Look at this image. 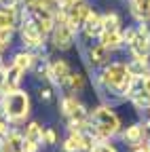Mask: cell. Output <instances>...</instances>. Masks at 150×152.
Returning a JSON list of instances; mask_svg holds the SVG:
<instances>
[{"label":"cell","mask_w":150,"mask_h":152,"mask_svg":"<svg viewBox=\"0 0 150 152\" xmlns=\"http://www.w3.org/2000/svg\"><path fill=\"white\" fill-rule=\"evenodd\" d=\"M102 83L106 89L110 91H116L121 95H129L131 87L135 85V76H131L129 70H127V64H121V61H114L106 66V70L102 72Z\"/></svg>","instance_id":"cell-1"},{"label":"cell","mask_w":150,"mask_h":152,"mask_svg":"<svg viewBox=\"0 0 150 152\" xmlns=\"http://www.w3.org/2000/svg\"><path fill=\"white\" fill-rule=\"evenodd\" d=\"M4 118L11 123H21L26 121V116L30 114V97L26 91H13V93H4L2 95V104H0Z\"/></svg>","instance_id":"cell-2"},{"label":"cell","mask_w":150,"mask_h":152,"mask_svg":"<svg viewBox=\"0 0 150 152\" xmlns=\"http://www.w3.org/2000/svg\"><path fill=\"white\" fill-rule=\"evenodd\" d=\"M91 121H93V133H95L97 140H108L112 135H116L119 129H121V121L116 116V112L112 110L110 106H100L93 110L91 114Z\"/></svg>","instance_id":"cell-3"},{"label":"cell","mask_w":150,"mask_h":152,"mask_svg":"<svg viewBox=\"0 0 150 152\" xmlns=\"http://www.w3.org/2000/svg\"><path fill=\"white\" fill-rule=\"evenodd\" d=\"M129 51L135 59H148L150 57V30L146 23H142L140 28H135V36L129 45Z\"/></svg>","instance_id":"cell-4"},{"label":"cell","mask_w":150,"mask_h":152,"mask_svg":"<svg viewBox=\"0 0 150 152\" xmlns=\"http://www.w3.org/2000/svg\"><path fill=\"white\" fill-rule=\"evenodd\" d=\"M91 13V7L87 2H78V4H74V7H68L64 9V15H66V23L70 26V30H83L85 21H87V17Z\"/></svg>","instance_id":"cell-5"},{"label":"cell","mask_w":150,"mask_h":152,"mask_svg":"<svg viewBox=\"0 0 150 152\" xmlns=\"http://www.w3.org/2000/svg\"><path fill=\"white\" fill-rule=\"evenodd\" d=\"M21 40H23V45L28 49H40L45 45V34L38 30V26L34 23L32 15L26 19L23 26H21Z\"/></svg>","instance_id":"cell-6"},{"label":"cell","mask_w":150,"mask_h":152,"mask_svg":"<svg viewBox=\"0 0 150 152\" xmlns=\"http://www.w3.org/2000/svg\"><path fill=\"white\" fill-rule=\"evenodd\" d=\"M51 36H53V45L61 51L70 49L72 42H74V30H70V26L66 21H55V28H53Z\"/></svg>","instance_id":"cell-7"},{"label":"cell","mask_w":150,"mask_h":152,"mask_svg":"<svg viewBox=\"0 0 150 152\" xmlns=\"http://www.w3.org/2000/svg\"><path fill=\"white\" fill-rule=\"evenodd\" d=\"M30 15H32L34 23L38 26V30H40L45 36L53 32V28H55V15H53V13H49L47 9H42V7L38 4V7H36V9L30 13Z\"/></svg>","instance_id":"cell-8"},{"label":"cell","mask_w":150,"mask_h":152,"mask_svg":"<svg viewBox=\"0 0 150 152\" xmlns=\"http://www.w3.org/2000/svg\"><path fill=\"white\" fill-rule=\"evenodd\" d=\"M21 74H23V72H21L19 68H17V66L7 68L4 80H2V85H0V91H2V95H4V93H13V91H17V89H19Z\"/></svg>","instance_id":"cell-9"},{"label":"cell","mask_w":150,"mask_h":152,"mask_svg":"<svg viewBox=\"0 0 150 152\" xmlns=\"http://www.w3.org/2000/svg\"><path fill=\"white\" fill-rule=\"evenodd\" d=\"M49 72H51V80H55L57 85L66 87L68 85V78H70V66L64 61V59H57V61H53L49 64Z\"/></svg>","instance_id":"cell-10"},{"label":"cell","mask_w":150,"mask_h":152,"mask_svg":"<svg viewBox=\"0 0 150 152\" xmlns=\"http://www.w3.org/2000/svg\"><path fill=\"white\" fill-rule=\"evenodd\" d=\"M83 32L87 38H100V34L104 32V26H102V15L95 13V11H91L89 17H87V21L83 26Z\"/></svg>","instance_id":"cell-11"},{"label":"cell","mask_w":150,"mask_h":152,"mask_svg":"<svg viewBox=\"0 0 150 152\" xmlns=\"http://www.w3.org/2000/svg\"><path fill=\"white\" fill-rule=\"evenodd\" d=\"M100 45L110 49V51H114V49H121L125 42H123V34L121 30H104L100 34Z\"/></svg>","instance_id":"cell-12"},{"label":"cell","mask_w":150,"mask_h":152,"mask_svg":"<svg viewBox=\"0 0 150 152\" xmlns=\"http://www.w3.org/2000/svg\"><path fill=\"white\" fill-rule=\"evenodd\" d=\"M23 135L17 131H9V135L4 137V142L0 144V150L2 152H23Z\"/></svg>","instance_id":"cell-13"},{"label":"cell","mask_w":150,"mask_h":152,"mask_svg":"<svg viewBox=\"0 0 150 152\" xmlns=\"http://www.w3.org/2000/svg\"><path fill=\"white\" fill-rule=\"evenodd\" d=\"M61 148H64V152H85V144H83V131H72L70 135L64 140Z\"/></svg>","instance_id":"cell-14"},{"label":"cell","mask_w":150,"mask_h":152,"mask_svg":"<svg viewBox=\"0 0 150 152\" xmlns=\"http://www.w3.org/2000/svg\"><path fill=\"white\" fill-rule=\"evenodd\" d=\"M108 59H110V49H106L102 45H93L89 49V61L93 66H104Z\"/></svg>","instance_id":"cell-15"},{"label":"cell","mask_w":150,"mask_h":152,"mask_svg":"<svg viewBox=\"0 0 150 152\" xmlns=\"http://www.w3.org/2000/svg\"><path fill=\"white\" fill-rule=\"evenodd\" d=\"M123 140L131 146V148H135L138 144L144 142V131H142V125H131L127 127V131L123 133Z\"/></svg>","instance_id":"cell-16"},{"label":"cell","mask_w":150,"mask_h":152,"mask_svg":"<svg viewBox=\"0 0 150 152\" xmlns=\"http://www.w3.org/2000/svg\"><path fill=\"white\" fill-rule=\"evenodd\" d=\"M127 70H129L131 76L142 78V76L150 74V61H148V59H135V57H133V61L127 64Z\"/></svg>","instance_id":"cell-17"},{"label":"cell","mask_w":150,"mask_h":152,"mask_svg":"<svg viewBox=\"0 0 150 152\" xmlns=\"http://www.w3.org/2000/svg\"><path fill=\"white\" fill-rule=\"evenodd\" d=\"M34 59H36V57H34L32 51H19V53H15V57H13V66H17L21 72H26V70L32 68Z\"/></svg>","instance_id":"cell-18"},{"label":"cell","mask_w":150,"mask_h":152,"mask_svg":"<svg viewBox=\"0 0 150 152\" xmlns=\"http://www.w3.org/2000/svg\"><path fill=\"white\" fill-rule=\"evenodd\" d=\"M42 135H45L42 127H40L38 123H30V125L26 127L23 140H28V142H32V144H36V146H40V144H42Z\"/></svg>","instance_id":"cell-19"},{"label":"cell","mask_w":150,"mask_h":152,"mask_svg":"<svg viewBox=\"0 0 150 152\" xmlns=\"http://www.w3.org/2000/svg\"><path fill=\"white\" fill-rule=\"evenodd\" d=\"M15 26H17V11L0 9V30H15Z\"/></svg>","instance_id":"cell-20"},{"label":"cell","mask_w":150,"mask_h":152,"mask_svg":"<svg viewBox=\"0 0 150 152\" xmlns=\"http://www.w3.org/2000/svg\"><path fill=\"white\" fill-rule=\"evenodd\" d=\"M102 26L104 30H121V17L116 13H106L102 15Z\"/></svg>","instance_id":"cell-21"},{"label":"cell","mask_w":150,"mask_h":152,"mask_svg":"<svg viewBox=\"0 0 150 152\" xmlns=\"http://www.w3.org/2000/svg\"><path fill=\"white\" fill-rule=\"evenodd\" d=\"M72 91H83L85 89V76L80 72H70V78H68V85Z\"/></svg>","instance_id":"cell-22"},{"label":"cell","mask_w":150,"mask_h":152,"mask_svg":"<svg viewBox=\"0 0 150 152\" xmlns=\"http://www.w3.org/2000/svg\"><path fill=\"white\" fill-rule=\"evenodd\" d=\"M38 4L42 9H47L49 13L57 15L59 11H64V0H38Z\"/></svg>","instance_id":"cell-23"},{"label":"cell","mask_w":150,"mask_h":152,"mask_svg":"<svg viewBox=\"0 0 150 152\" xmlns=\"http://www.w3.org/2000/svg\"><path fill=\"white\" fill-rule=\"evenodd\" d=\"M89 152H116V148L112 146V144H108L106 140H97L95 146H93Z\"/></svg>","instance_id":"cell-24"},{"label":"cell","mask_w":150,"mask_h":152,"mask_svg":"<svg viewBox=\"0 0 150 152\" xmlns=\"http://www.w3.org/2000/svg\"><path fill=\"white\" fill-rule=\"evenodd\" d=\"M11 38H13V30H0V51L11 45Z\"/></svg>","instance_id":"cell-25"},{"label":"cell","mask_w":150,"mask_h":152,"mask_svg":"<svg viewBox=\"0 0 150 152\" xmlns=\"http://www.w3.org/2000/svg\"><path fill=\"white\" fill-rule=\"evenodd\" d=\"M42 144H47V146H55V144H57V133H55V129H47L45 131Z\"/></svg>","instance_id":"cell-26"},{"label":"cell","mask_w":150,"mask_h":152,"mask_svg":"<svg viewBox=\"0 0 150 152\" xmlns=\"http://www.w3.org/2000/svg\"><path fill=\"white\" fill-rule=\"evenodd\" d=\"M7 135H9V121L4 116H0V144L4 142Z\"/></svg>","instance_id":"cell-27"},{"label":"cell","mask_w":150,"mask_h":152,"mask_svg":"<svg viewBox=\"0 0 150 152\" xmlns=\"http://www.w3.org/2000/svg\"><path fill=\"white\" fill-rule=\"evenodd\" d=\"M138 87H140L142 91L150 93V74H146V76H142V78H138Z\"/></svg>","instance_id":"cell-28"},{"label":"cell","mask_w":150,"mask_h":152,"mask_svg":"<svg viewBox=\"0 0 150 152\" xmlns=\"http://www.w3.org/2000/svg\"><path fill=\"white\" fill-rule=\"evenodd\" d=\"M123 34V42L125 45H129L131 40H133V36H135V28H127L125 32H121Z\"/></svg>","instance_id":"cell-29"},{"label":"cell","mask_w":150,"mask_h":152,"mask_svg":"<svg viewBox=\"0 0 150 152\" xmlns=\"http://www.w3.org/2000/svg\"><path fill=\"white\" fill-rule=\"evenodd\" d=\"M133 152H150V142L146 140V142H142V144H138V146L133 148Z\"/></svg>","instance_id":"cell-30"},{"label":"cell","mask_w":150,"mask_h":152,"mask_svg":"<svg viewBox=\"0 0 150 152\" xmlns=\"http://www.w3.org/2000/svg\"><path fill=\"white\" fill-rule=\"evenodd\" d=\"M17 2L19 0H0V4H2V9H15Z\"/></svg>","instance_id":"cell-31"},{"label":"cell","mask_w":150,"mask_h":152,"mask_svg":"<svg viewBox=\"0 0 150 152\" xmlns=\"http://www.w3.org/2000/svg\"><path fill=\"white\" fill-rule=\"evenodd\" d=\"M142 131H144V140H148V142H150V121H146V123H144Z\"/></svg>","instance_id":"cell-32"},{"label":"cell","mask_w":150,"mask_h":152,"mask_svg":"<svg viewBox=\"0 0 150 152\" xmlns=\"http://www.w3.org/2000/svg\"><path fill=\"white\" fill-rule=\"evenodd\" d=\"M40 99L51 102V89H40Z\"/></svg>","instance_id":"cell-33"},{"label":"cell","mask_w":150,"mask_h":152,"mask_svg":"<svg viewBox=\"0 0 150 152\" xmlns=\"http://www.w3.org/2000/svg\"><path fill=\"white\" fill-rule=\"evenodd\" d=\"M78 2H83V0H64V9H68V7H74V4H78Z\"/></svg>","instance_id":"cell-34"}]
</instances>
